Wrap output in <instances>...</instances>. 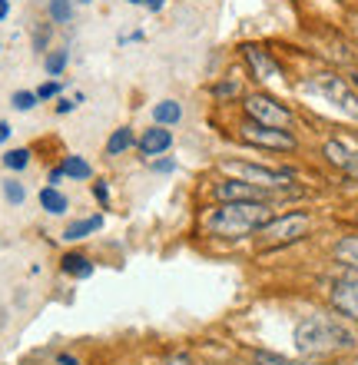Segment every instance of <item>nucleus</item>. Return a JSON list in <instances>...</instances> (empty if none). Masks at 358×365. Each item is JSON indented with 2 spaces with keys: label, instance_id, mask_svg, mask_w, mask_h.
<instances>
[{
  "label": "nucleus",
  "instance_id": "nucleus-32",
  "mask_svg": "<svg viewBox=\"0 0 358 365\" xmlns=\"http://www.w3.org/2000/svg\"><path fill=\"white\" fill-rule=\"evenodd\" d=\"M63 182H67V173H63V166L53 163V166L47 170V186H63Z\"/></svg>",
  "mask_w": 358,
  "mask_h": 365
},
{
  "label": "nucleus",
  "instance_id": "nucleus-31",
  "mask_svg": "<svg viewBox=\"0 0 358 365\" xmlns=\"http://www.w3.org/2000/svg\"><path fill=\"white\" fill-rule=\"evenodd\" d=\"M342 176H345L349 182H355V186H358V146L352 150V156H349V163H345V170H342Z\"/></svg>",
  "mask_w": 358,
  "mask_h": 365
},
{
  "label": "nucleus",
  "instance_id": "nucleus-21",
  "mask_svg": "<svg viewBox=\"0 0 358 365\" xmlns=\"http://www.w3.org/2000/svg\"><path fill=\"white\" fill-rule=\"evenodd\" d=\"M73 14H77V4H73V0H47V20L53 27H70V24H73Z\"/></svg>",
  "mask_w": 358,
  "mask_h": 365
},
{
  "label": "nucleus",
  "instance_id": "nucleus-17",
  "mask_svg": "<svg viewBox=\"0 0 358 365\" xmlns=\"http://www.w3.org/2000/svg\"><path fill=\"white\" fill-rule=\"evenodd\" d=\"M60 166H63V173H67V182H90L93 176H97L93 163H90L87 156H80V153L60 156Z\"/></svg>",
  "mask_w": 358,
  "mask_h": 365
},
{
  "label": "nucleus",
  "instance_id": "nucleus-34",
  "mask_svg": "<svg viewBox=\"0 0 358 365\" xmlns=\"http://www.w3.org/2000/svg\"><path fill=\"white\" fill-rule=\"evenodd\" d=\"M53 362H57V365H83L77 356H70V352H57V356H53Z\"/></svg>",
  "mask_w": 358,
  "mask_h": 365
},
{
  "label": "nucleus",
  "instance_id": "nucleus-14",
  "mask_svg": "<svg viewBox=\"0 0 358 365\" xmlns=\"http://www.w3.org/2000/svg\"><path fill=\"white\" fill-rule=\"evenodd\" d=\"M136 136H139L136 126L120 123L117 130H110L107 143H103V156H107V160H123V156L136 153Z\"/></svg>",
  "mask_w": 358,
  "mask_h": 365
},
{
  "label": "nucleus",
  "instance_id": "nucleus-22",
  "mask_svg": "<svg viewBox=\"0 0 358 365\" xmlns=\"http://www.w3.org/2000/svg\"><path fill=\"white\" fill-rule=\"evenodd\" d=\"M30 163H33V150L30 146H14V150L0 156V166H7L10 173H23Z\"/></svg>",
  "mask_w": 358,
  "mask_h": 365
},
{
  "label": "nucleus",
  "instance_id": "nucleus-5",
  "mask_svg": "<svg viewBox=\"0 0 358 365\" xmlns=\"http://www.w3.org/2000/svg\"><path fill=\"white\" fill-rule=\"evenodd\" d=\"M305 90L312 96H319L322 103H329L335 113L349 116L358 123V90L339 67H319L305 77Z\"/></svg>",
  "mask_w": 358,
  "mask_h": 365
},
{
  "label": "nucleus",
  "instance_id": "nucleus-9",
  "mask_svg": "<svg viewBox=\"0 0 358 365\" xmlns=\"http://www.w3.org/2000/svg\"><path fill=\"white\" fill-rule=\"evenodd\" d=\"M329 309L349 326H358V272L339 269V276L329 279Z\"/></svg>",
  "mask_w": 358,
  "mask_h": 365
},
{
  "label": "nucleus",
  "instance_id": "nucleus-35",
  "mask_svg": "<svg viewBox=\"0 0 358 365\" xmlns=\"http://www.w3.org/2000/svg\"><path fill=\"white\" fill-rule=\"evenodd\" d=\"M10 136H14V126H10L7 120H0V146L10 143Z\"/></svg>",
  "mask_w": 358,
  "mask_h": 365
},
{
  "label": "nucleus",
  "instance_id": "nucleus-13",
  "mask_svg": "<svg viewBox=\"0 0 358 365\" xmlns=\"http://www.w3.org/2000/svg\"><path fill=\"white\" fill-rule=\"evenodd\" d=\"M107 226V220H103V212H90V216H77V220H70L67 226H63V232H60V240L67 242V246H77V242L90 240V236H97L100 230Z\"/></svg>",
  "mask_w": 358,
  "mask_h": 365
},
{
  "label": "nucleus",
  "instance_id": "nucleus-6",
  "mask_svg": "<svg viewBox=\"0 0 358 365\" xmlns=\"http://www.w3.org/2000/svg\"><path fill=\"white\" fill-rule=\"evenodd\" d=\"M236 140H239L242 146L256 150V153H269V156H295L302 150V140L295 130L262 126V123L246 120V116L236 123Z\"/></svg>",
  "mask_w": 358,
  "mask_h": 365
},
{
  "label": "nucleus",
  "instance_id": "nucleus-10",
  "mask_svg": "<svg viewBox=\"0 0 358 365\" xmlns=\"http://www.w3.org/2000/svg\"><path fill=\"white\" fill-rule=\"evenodd\" d=\"M209 200L213 202H275L279 206V196L262 186H252V182L233 180V176H216L209 182Z\"/></svg>",
  "mask_w": 358,
  "mask_h": 365
},
{
  "label": "nucleus",
  "instance_id": "nucleus-2",
  "mask_svg": "<svg viewBox=\"0 0 358 365\" xmlns=\"http://www.w3.org/2000/svg\"><path fill=\"white\" fill-rule=\"evenodd\" d=\"M292 342H295V352L302 359H329L355 349L358 339L349 322L339 319L335 312H309L295 322Z\"/></svg>",
  "mask_w": 358,
  "mask_h": 365
},
{
  "label": "nucleus",
  "instance_id": "nucleus-26",
  "mask_svg": "<svg viewBox=\"0 0 358 365\" xmlns=\"http://www.w3.org/2000/svg\"><path fill=\"white\" fill-rule=\"evenodd\" d=\"M249 359L252 365H305V362H295V359H285L282 352H272V349H252Z\"/></svg>",
  "mask_w": 358,
  "mask_h": 365
},
{
  "label": "nucleus",
  "instance_id": "nucleus-40",
  "mask_svg": "<svg viewBox=\"0 0 358 365\" xmlns=\"http://www.w3.org/2000/svg\"><path fill=\"white\" fill-rule=\"evenodd\" d=\"M73 4H77V7H90V4H93V0H73Z\"/></svg>",
  "mask_w": 358,
  "mask_h": 365
},
{
  "label": "nucleus",
  "instance_id": "nucleus-8",
  "mask_svg": "<svg viewBox=\"0 0 358 365\" xmlns=\"http://www.w3.org/2000/svg\"><path fill=\"white\" fill-rule=\"evenodd\" d=\"M239 60L246 73H249L252 83H259V90L272 87V83H282L285 80V67H282V60L272 53L265 43H256V40H246L239 43Z\"/></svg>",
  "mask_w": 358,
  "mask_h": 365
},
{
  "label": "nucleus",
  "instance_id": "nucleus-27",
  "mask_svg": "<svg viewBox=\"0 0 358 365\" xmlns=\"http://www.w3.org/2000/svg\"><path fill=\"white\" fill-rule=\"evenodd\" d=\"M10 106H14L17 113H33L40 106V100L33 90H14V93H10Z\"/></svg>",
  "mask_w": 358,
  "mask_h": 365
},
{
  "label": "nucleus",
  "instance_id": "nucleus-41",
  "mask_svg": "<svg viewBox=\"0 0 358 365\" xmlns=\"http://www.w3.org/2000/svg\"><path fill=\"white\" fill-rule=\"evenodd\" d=\"M355 226H358V216H355Z\"/></svg>",
  "mask_w": 358,
  "mask_h": 365
},
{
  "label": "nucleus",
  "instance_id": "nucleus-23",
  "mask_svg": "<svg viewBox=\"0 0 358 365\" xmlns=\"http://www.w3.org/2000/svg\"><path fill=\"white\" fill-rule=\"evenodd\" d=\"M87 186H90V196H93V202H97L100 210H103V212L113 210V190H110V180H107V176H93Z\"/></svg>",
  "mask_w": 358,
  "mask_h": 365
},
{
  "label": "nucleus",
  "instance_id": "nucleus-3",
  "mask_svg": "<svg viewBox=\"0 0 358 365\" xmlns=\"http://www.w3.org/2000/svg\"><path fill=\"white\" fill-rule=\"evenodd\" d=\"M216 170H219V176H233V180L252 182V186H262V190L275 192V196H279V206L282 202H295L305 196L295 166H272V163H259V160L229 156V160H219Z\"/></svg>",
  "mask_w": 358,
  "mask_h": 365
},
{
  "label": "nucleus",
  "instance_id": "nucleus-24",
  "mask_svg": "<svg viewBox=\"0 0 358 365\" xmlns=\"http://www.w3.org/2000/svg\"><path fill=\"white\" fill-rule=\"evenodd\" d=\"M30 43H33V53H47L50 50V43H53V24L50 20H43V24H37L33 27V34H30Z\"/></svg>",
  "mask_w": 358,
  "mask_h": 365
},
{
  "label": "nucleus",
  "instance_id": "nucleus-29",
  "mask_svg": "<svg viewBox=\"0 0 358 365\" xmlns=\"http://www.w3.org/2000/svg\"><path fill=\"white\" fill-rule=\"evenodd\" d=\"M33 93H37L40 103H53L57 96H63V83H60V80H43Z\"/></svg>",
  "mask_w": 358,
  "mask_h": 365
},
{
  "label": "nucleus",
  "instance_id": "nucleus-19",
  "mask_svg": "<svg viewBox=\"0 0 358 365\" xmlns=\"http://www.w3.org/2000/svg\"><path fill=\"white\" fill-rule=\"evenodd\" d=\"M37 200H40V210L47 216H67L70 212V196L60 186H43Z\"/></svg>",
  "mask_w": 358,
  "mask_h": 365
},
{
  "label": "nucleus",
  "instance_id": "nucleus-4",
  "mask_svg": "<svg viewBox=\"0 0 358 365\" xmlns=\"http://www.w3.org/2000/svg\"><path fill=\"white\" fill-rule=\"evenodd\" d=\"M312 230H315V212L295 206V210L275 212V216L252 236V242H256L259 252H279V250H289V246H295V242H302V240H309Z\"/></svg>",
  "mask_w": 358,
  "mask_h": 365
},
{
  "label": "nucleus",
  "instance_id": "nucleus-38",
  "mask_svg": "<svg viewBox=\"0 0 358 365\" xmlns=\"http://www.w3.org/2000/svg\"><path fill=\"white\" fill-rule=\"evenodd\" d=\"M349 24H352V34H355V40H358V14H349Z\"/></svg>",
  "mask_w": 358,
  "mask_h": 365
},
{
  "label": "nucleus",
  "instance_id": "nucleus-39",
  "mask_svg": "<svg viewBox=\"0 0 358 365\" xmlns=\"http://www.w3.org/2000/svg\"><path fill=\"white\" fill-rule=\"evenodd\" d=\"M349 80H352V83H355V90H358V70H352V73H349Z\"/></svg>",
  "mask_w": 358,
  "mask_h": 365
},
{
  "label": "nucleus",
  "instance_id": "nucleus-30",
  "mask_svg": "<svg viewBox=\"0 0 358 365\" xmlns=\"http://www.w3.org/2000/svg\"><path fill=\"white\" fill-rule=\"evenodd\" d=\"M83 100H87V96H83V93H73V96H57V100H53V113H57V116H70V113H73V110H77L80 103H83Z\"/></svg>",
  "mask_w": 358,
  "mask_h": 365
},
{
  "label": "nucleus",
  "instance_id": "nucleus-28",
  "mask_svg": "<svg viewBox=\"0 0 358 365\" xmlns=\"http://www.w3.org/2000/svg\"><path fill=\"white\" fill-rule=\"evenodd\" d=\"M146 170H149V173H156V176H173L176 170H179V160H176V156H156V160H149V163H143Z\"/></svg>",
  "mask_w": 358,
  "mask_h": 365
},
{
  "label": "nucleus",
  "instance_id": "nucleus-1",
  "mask_svg": "<svg viewBox=\"0 0 358 365\" xmlns=\"http://www.w3.org/2000/svg\"><path fill=\"white\" fill-rule=\"evenodd\" d=\"M279 212L275 202H209L199 212V230L216 242H246Z\"/></svg>",
  "mask_w": 358,
  "mask_h": 365
},
{
  "label": "nucleus",
  "instance_id": "nucleus-11",
  "mask_svg": "<svg viewBox=\"0 0 358 365\" xmlns=\"http://www.w3.org/2000/svg\"><path fill=\"white\" fill-rule=\"evenodd\" d=\"M176 136L169 126H159V123H149L146 130H139L136 136V156H139V163H149L156 156H166L173 150Z\"/></svg>",
  "mask_w": 358,
  "mask_h": 365
},
{
  "label": "nucleus",
  "instance_id": "nucleus-7",
  "mask_svg": "<svg viewBox=\"0 0 358 365\" xmlns=\"http://www.w3.org/2000/svg\"><path fill=\"white\" fill-rule=\"evenodd\" d=\"M239 110L246 120L262 126H279V130H295L299 126V113L282 96L269 93V90H249L239 100Z\"/></svg>",
  "mask_w": 358,
  "mask_h": 365
},
{
  "label": "nucleus",
  "instance_id": "nucleus-33",
  "mask_svg": "<svg viewBox=\"0 0 358 365\" xmlns=\"http://www.w3.org/2000/svg\"><path fill=\"white\" fill-rule=\"evenodd\" d=\"M163 365H193V356L189 352H173V356H166Z\"/></svg>",
  "mask_w": 358,
  "mask_h": 365
},
{
  "label": "nucleus",
  "instance_id": "nucleus-25",
  "mask_svg": "<svg viewBox=\"0 0 358 365\" xmlns=\"http://www.w3.org/2000/svg\"><path fill=\"white\" fill-rule=\"evenodd\" d=\"M0 192H4V200H7L10 206H23V202H27V186H23L17 176H10V180L0 182Z\"/></svg>",
  "mask_w": 358,
  "mask_h": 365
},
{
  "label": "nucleus",
  "instance_id": "nucleus-18",
  "mask_svg": "<svg viewBox=\"0 0 358 365\" xmlns=\"http://www.w3.org/2000/svg\"><path fill=\"white\" fill-rule=\"evenodd\" d=\"M153 120L149 123H159V126H179L183 123V116H186V110H183V103L179 100H173V96H166V100H159V103H153Z\"/></svg>",
  "mask_w": 358,
  "mask_h": 365
},
{
  "label": "nucleus",
  "instance_id": "nucleus-36",
  "mask_svg": "<svg viewBox=\"0 0 358 365\" xmlns=\"http://www.w3.org/2000/svg\"><path fill=\"white\" fill-rule=\"evenodd\" d=\"M143 7L149 10V14H159V10L166 7V0H143Z\"/></svg>",
  "mask_w": 358,
  "mask_h": 365
},
{
  "label": "nucleus",
  "instance_id": "nucleus-15",
  "mask_svg": "<svg viewBox=\"0 0 358 365\" xmlns=\"http://www.w3.org/2000/svg\"><path fill=\"white\" fill-rule=\"evenodd\" d=\"M332 262L339 269H355L358 272V230L342 232L339 240L332 242Z\"/></svg>",
  "mask_w": 358,
  "mask_h": 365
},
{
  "label": "nucleus",
  "instance_id": "nucleus-42",
  "mask_svg": "<svg viewBox=\"0 0 358 365\" xmlns=\"http://www.w3.org/2000/svg\"><path fill=\"white\" fill-rule=\"evenodd\" d=\"M0 50H4V43H0Z\"/></svg>",
  "mask_w": 358,
  "mask_h": 365
},
{
  "label": "nucleus",
  "instance_id": "nucleus-20",
  "mask_svg": "<svg viewBox=\"0 0 358 365\" xmlns=\"http://www.w3.org/2000/svg\"><path fill=\"white\" fill-rule=\"evenodd\" d=\"M67 67H70V50L67 47H50L47 53H43V73H47L50 80H60L67 73Z\"/></svg>",
  "mask_w": 358,
  "mask_h": 365
},
{
  "label": "nucleus",
  "instance_id": "nucleus-37",
  "mask_svg": "<svg viewBox=\"0 0 358 365\" xmlns=\"http://www.w3.org/2000/svg\"><path fill=\"white\" fill-rule=\"evenodd\" d=\"M10 17V0H0V24Z\"/></svg>",
  "mask_w": 358,
  "mask_h": 365
},
{
  "label": "nucleus",
  "instance_id": "nucleus-12",
  "mask_svg": "<svg viewBox=\"0 0 358 365\" xmlns=\"http://www.w3.org/2000/svg\"><path fill=\"white\" fill-rule=\"evenodd\" d=\"M60 272L67 279H73V282H87L93 272H97V262H93V256H87L83 250H77V246H67V250L60 252Z\"/></svg>",
  "mask_w": 358,
  "mask_h": 365
},
{
  "label": "nucleus",
  "instance_id": "nucleus-16",
  "mask_svg": "<svg viewBox=\"0 0 358 365\" xmlns=\"http://www.w3.org/2000/svg\"><path fill=\"white\" fill-rule=\"evenodd\" d=\"M209 96H213L216 106H229V103H239L246 96V90H242V80L229 73V77H219L216 83H209Z\"/></svg>",
  "mask_w": 358,
  "mask_h": 365
}]
</instances>
